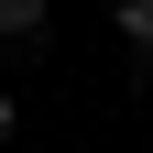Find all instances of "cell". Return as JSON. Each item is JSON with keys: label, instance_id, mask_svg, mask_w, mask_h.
Returning a JSON list of instances; mask_svg holds the SVG:
<instances>
[{"label": "cell", "instance_id": "6da1fadb", "mask_svg": "<svg viewBox=\"0 0 153 153\" xmlns=\"http://www.w3.org/2000/svg\"><path fill=\"white\" fill-rule=\"evenodd\" d=\"M44 33H55L44 0H0V55H44Z\"/></svg>", "mask_w": 153, "mask_h": 153}, {"label": "cell", "instance_id": "7a4b0ae2", "mask_svg": "<svg viewBox=\"0 0 153 153\" xmlns=\"http://www.w3.org/2000/svg\"><path fill=\"white\" fill-rule=\"evenodd\" d=\"M109 22H120V44L153 66V0H109Z\"/></svg>", "mask_w": 153, "mask_h": 153}, {"label": "cell", "instance_id": "3957f363", "mask_svg": "<svg viewBox=\"0 0 153 153\" xmlns=\"http://www.w3.org/2000/svg\"><path fill=\"white\" fill-rule=\"evenodd\" d=\"M11 131H22V99H11V88H0V142H11Z\"/></svg>", "mask_w": 153, "mask_h": 153}]
</instances>
